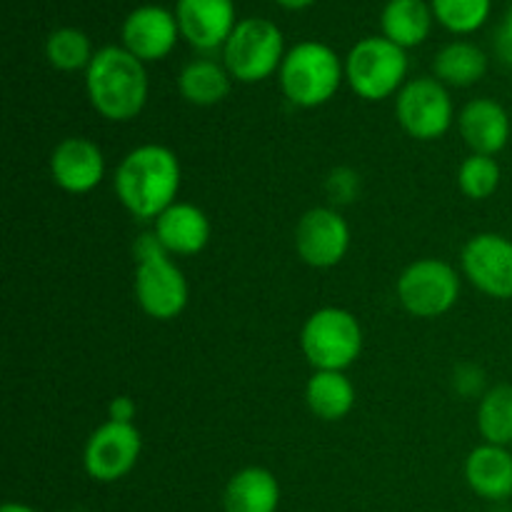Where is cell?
<instances>
[{
    "instance_id": "3957f363",
    "label": "cell",
    "mask_w": 512,
    "mask_h": 512,
    "mask_svg": "<svg viewBox=\"0 0 512 512\" xmlns=\"http://www.w3.org/2000/svg\"><path fill=\"white\" fill-rule=\"evenodd\" d=\"M133 290L140 310L153 320H173L188 308L190 288L173 255L160 245L153 230L133 243Z\"/></svg>"
},
{
    "instance_id": "f1b7e54d",
    "label": "cell",
    "mask_w": 512,
    "mask_h": 512,
    "mask_svg": "<svg viewBox=\"0 0 512 512\" xmlns=\"http://www.w3.org/2000/svg\"><path fill=\"white\" fill-rule=\"evenodd\" d=\"M495 50H498V55L505 63L512 65V5L505 10L503 23H500L498 33H495Z\"/></svg>"
},
{
    "instance_id": "8fae6325",
    "label": "cell",
    "mask_w": 512,
    "mask_h": 512,
    "mask_svg": "<svg viewBox=\"0 0 512 512\" xmlns=\"http://www.w3.org/2000/svg\"><path fill=\"white\" fill-rule=\"evenodd\" d=\"M463 275L488 298L512 300V240L500 233H478L460 253Z\"/></svg>"
},
{
    "instance_id": "d4e9b609",
    "label": "cell",
    "mask_w": 512,
    "mask_h": 512,
    "mask_svg": "<svg viewBox=\"0 0 512 512\" xmlns=\"http://www.w3.org/2000/svg\"><path fill=\"white\" fill-rule=\"evenodd\" d=\"M93 55L90 38L78 28H55L45 40V58L60 73L88 70Z\"/></svg>"
},
{
    "instance_id": "4316f807",
    "label": "cell",
    "mask_w": 512,
    "mask_h": 512,
    "mask_svg": "<svg viewBox=\"0 0 512 512\" xmlns=\"http://www.w3.org/2000/svg\"><path fill=\"white\" fill-rule=\"evenodd\" d=\"M500 178H503V170L493 155L470 153L458 170V185L470 200H488L490 195H495V190L500 188Z\"/></svg>"
},
{
    "instance_id": "9c48e42d",
    "label": "cell",
    "mask_w": 512,
    "mask_h": 512,
    "mask_svg": "<svg viewBox=\"0 0 512 512\" xmlns=\"http://www.w3.org/2000/svg\"><path fill=\"white\" fill-rule=\"evenodd\" d=\"M460 298V275L440 258H420L398 278V300L415 318H440Z\"/></svg>"
},
{
    "instance_id": "7c38bea8",
    "label": "cell",
    "mask_w": 512,
    "mask_h": 512,
    "mask_svg": "<svg viewBox=\"0 0 512 512\" xmlns=\"http://www.w3.org/2000/svg\"><path fill=\"white\" fill-rule=\"evenodd\" d=\"M350 248V225L333 208H310L295 228L298 258L310 268H335Z\"/></svg>"
},
{
    "instance_id": "ac0fdd59",
    "label": "cell",
    "mask_w": 512,
    "mask_h": 512,
    "mask_svg": "<svg viewBox=\"0 0 512 512\" xmlns=\"http://www.w3.org/2000/svg\"><path fill=\"white\" fill-rule=\"evenodd\" d=\"M465 480L475 495L490 503L512 498V453L503 445H478L465 458Z\"/></svg>"
},
{
    "instance_id": "30bf717a",
    "label": "cell",
    "mask_w": 512,
    "mask_h": 512,
    "mask_svg": "<svg viewBox=\"0 0 512 512\" xmlns=\"http://www.w3.org/2000/svg\"><path fill=\"white\" fill-rule=\"evenodd\" d=\"M143 435L135 423H103L93 430L83 450L85 473L95 483H118L138 465Z\"/></svg>"
},
{
    "instance_id": "484cf974",
    "label": "cell",
    "mask_w": 512,
    "mask_h": 512,
    "mask_svg": "<svg viewBox=\"0 0 512 512\" xmlns=\"http://www.w3.org/2000/svg\"><path fill=\"white\" fill-rule=\"evenodd\" d=\"M430 8L445 30L470 35L488 23L493 0H430Z\"/></svg>"
},
{
    "instance_id": "9a60e30c",
    "label": "cell",
    "mask_w": 512,
    "mask_h": 512,
    "mask_svg": "<svg viewBox=\"0 0 512 512\" xmlns=\"http://www.w3.org/2000/svg\"><path fill=\"white\" fill-rule=\"evenodd\" d=\"M105 175V155L98 143L83 135L60 140L50 155V178L70 195H85L100 185Z\"/></svg>"
},
{
    "instance_id": "5bb4252c",
    "label": "cell",
    "mask_w": 512,
    "mask_h": 512,
    "mask_svg": "<svg viewBox=\"0 0 512 512\" xmlns=\"http://www.w3.org/2000/svg\"><path fill=\"white\" fill-rule=\"evenodd\" d=\"M180 38L200 53L223 50L238 25L233 0H175Z\"/></svg>"
},
{
    "instance_id": "ffe728a7",
    "label": "cell",
    "mask_w": 512,
    "mask_h": 512,
    "mask_svg": "<svg viewBox=\"0 0 512 512\" xmlns=\"http://www.w3.org/2000/svg\"><path fill=\"white\" fill-rule=\"evenodd\" d=\"M433 8L428 0H388L380 13L383 38L403 50L425 43L433 30Z\"/></svg>"
},
{
    "instance_id": "ba28073f",
    "label": "cell",
    "mask_w": 512,
    "mask_h": 512,
    "mask_svg": "<svg viewBox=\"0 0 512 512\" xmlns=\"http://www.w3.org/2000/svg\"><path fill=\"white\" fill-rule=\"evenodd\" d=\"M395 118L410 138L423 143L443 138L455 118L448 85L440 83L435 75L408 80L395 95Z\"/></svg>"
},
{
    "instance_id": "7a4b0ae2",
    "label": "cell",
    "mask_w": 512,
    "mask_h": 512,
    "mask_svg": "<svg viewBox=\"0 0 512 512\" xmlns=\"http://www.w3.org/2000/svg\"><path fill=\"white\" fill-rule=\"evenodd\" d=\"M85 90L95 113L110 123H128L138 118L148 103V70L143 60L123 45H105L95 50L85 70Z\"/></svg>"
},
{
    "instance_id": "e0dca14e",
    "label": "cell",
    "mask_w": 512,
    "mask_h": 512,
    "mask_svg": "<svg viewBox=\"0 0 512 512\" xmlns=\"http://www.w3.org/2000/svg\"><path fill=\"white\" fill-rule=\"evenodd\" d=\"M153 233L170 255H198L210 243V220L198 205L178 200L153 220Z\"/></svg>"
},
{
    "instance_id": "d6986e66",
    "label": "cell",
    "mask_w": 512,
    "mask_h": 512,
    "mask_svg": "<svg viewBox=\"0 0 512 512\" xmlns=\"http://www.w3.org/2000/svg\"><path fill=\"white\" fill-rule=\"evenodd\" d=\"M280 483L268 468L238 470L223 490V512H278Z\"/></svg>"
},
{
    "instance_id": "4fadbf2b",
    "label": "cell",
    "mask_w": 512,
    "mask_h": 512,
    "mask_svg": "<svg viewBox=\"0 0 512 512\" xmlns=\"http://www.w3.org/2000/svg\"><path fill=\"white\" fill-rule=\"evenodd\" d=\"M180 28L173 10L163 5H140L130 10L120 28V40L128 53L143 63H155L173 53L178 45Z\"/></svg>"
},
{
    "instance_id": "f546056e",
    "label": "cell",
    "mask_w": 512,
    "mask_h": 512,
    "mask_svg": "<svg viewBox=\"0 0 512 512\" xmlns=\"http://www.w3.org/2000/svg\"><path fill=\"white\" fill-rule=\"evenodd\" d=\"M275 3L285 10H305V8H310L315 0H275Z\"/></svg>"
},
{
    "instance_id": "cb8c5ba5",
    "label": "cell",
    "mask_w": 512,
    "mask_h": 512,
    "mask_svg": "<svg viewBox=\"0 0 512 512\" xmlns=\"http://www.w3.org/2000/svg\"><path fill=\"white\" fill-rule=\"evenodd\" d=\"M478 430L485 443L512 445V385L500 383L485 390L478 405Z\"/></svg>"
},
{
    "instance_id": "4dcf8cb0",
    "label": "cell",
    "mask_w": 512,
    "mask_h": 512,
    "mask_svg": "<svg viewBox=\"0 0 512 512\" xmlns=\"http://www.w3.org/2000/svg\"><path fill=\"white\" fill-rule=\"evenodd\" d=\"M0 512H38L35 508H30V505H23V503H5Z\"/></svg>"
},
{
    "instance_id": "1f68e13d",
    "label": "cell",
    "mask_w": 512,
    "mask_h": 512,
    "mask_svg": "<svg viewBox=\"0 0 512 512\" xmlns=\"http://www.w3.org/2000/svg\"><path fill=\"white\" fill-rule=\"evenodd\" d=\"M70 512H83V510H70Z\"/></svg>"
},
{
    "instance_id": "277c9868",
    "label": "cell",
    "mask_w": 512,
    "mask_h": 512,
    "mask_svg": "<svg viewBox=\"0 0 512 512\" xmlns=\"http://www.w3.org/2000/svg\"><path fill=\"white\" fill-rule=\"evenodd\" d=\"M345 80V60L320 40H303L285 53L278 83L295 108H320L335 98Z\"/></svg>"
},
{
    "instance_id": "5b68a950",
    "label": "cell",
    "mask_w": 512,
    "mask_h": 512,
    "mask_svg": "<svg viewBox=\"0 0 512 512\" xmlns=\"http://www.w3.org/2000/svg\"><path fill=\"white\" fill-rule=\"evenodd\" d=\"M408 68V50L383 35L358 40L345 55V80L350 90L370 103L398 95L408 83Z\"/></svg>"
},
{
    "instance_id": "7402d4cb",
    "label": "cell",
    "mask_w": 512,
    "mask_h": 512,
    "mask_svg": "<svg viewBox=\"0 0 512 512\" xmlns=\"http://www.w3.org/2000/svg\"><path fill=\"white\" fill-rule=\"evenodd\" d=\"M233 88L228 68L213 58H195L183 65L178 73V90L190 105L210 108L223 103Z\"/></svg>"
},
{
    "instance_id": "52a82bcc",
    "label": "cell",
    "mask_w": 512,
    "mask_h": 512,
    "mask_svg": "<svg viewBox=\"0 0 512 512\" xmlns=\"http://www.w3.org/2000/svg\"><path fill=\"white\" fill-rule=\"evenodd\" d=\"M300 348L315 370L345 373L363 353L360 320L345 308H320L300 330Z\"/></svg>"
},
{
    "instance_id": "8992f818",
    "label": "cell",
    "mask_w": 512,
    "mask_h": 512,
    "mask_svg": "<svg viewBox=\"0 0 512 512\" xmlns=\"http://www.w3.org/2000/svg\"><path fill=\"white\" fill-rule=\"evenodd\" d=\"M285 53L288 50H285L283 30L273 20L250 15L238 20L228 43L223 45V65L228 68L230 78L253 85L278 73Z\"/></svg>"
},
{
    "instance_id": "44dd1931",
    "label": "cell",
    "mask_w": 512,
    "mask_h": 512,
    "mask_svg": "<svg viewBox=\"0 0 512 512\" xmlns=\"http://www.w3.org/2000/svg\"><path fill=\"white\" fill-rule=\"evenodd\" d=\"M305 403L315 418L338 423L355 408V385L338 370H315L305 385Z\"/></svg>"
},
{
    "instance_id": "2e32d148",
    "label": "cell",
    "mask_w": 512,
    "mask_h": 512,
    "mask_svg": "<svg viewBox=\"0 0 512 512\" xmlns=\"http://www.w3.org/2000/svg\"><path fill=\"white\" fill-rule=\"evenodd\" d=\"M465 145L478 155H498L510 143L512 123L505 105L493 98H473L463 105L458 118Z\"/></svg>"
},
{
    "instance_id": "6da1fadb",
    "label": "cell",
    "mask_w": 512,
    "mask_h": 512,
    "mask_svg": "<svg viewBox=\"0 0 512 512\" xmlns=\"http://www.w3.org/2000/svg\"><path fill=\"white\" fill-rule=\"evenodd\" d=\"M183 168L168 145L145 143L130 150L115 168L113 188L120 205L138 220H155L178 203Z\"/></svg>"
},
{
    "instance_id": "603a6c76",
    "label": "cell",
    "mask_w": 512,
    "mask_h": 512,
    "mask_svg": "<svg viewBox=\"0 0 512 512\" xmlns=\"http://www.w3.org/2000/svg\"><path fill=\"white\" fill-rule=\"evenodd\" d=\"M488 73V55L470 40H453L443 45L433 58V75L443 85L470 88Z\"/></svg>"
},
{
    "instance_id": "83f0119b",
    "label": "cell",
    "mask_w": 512,
    "mask_h": 512,
    "mask_svg": "<svg viewBox=\"0 0 512 512\" xmlns=\"http://www.w3.org/2000/svg\"><path fill=\"white\" fill-rule=\"evenodd\" d=\"M135 415H138V403L130 395H118V398L110 400L108 420H113V423H135Z\"/></svg>"
}]
</instances>
